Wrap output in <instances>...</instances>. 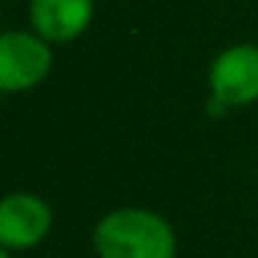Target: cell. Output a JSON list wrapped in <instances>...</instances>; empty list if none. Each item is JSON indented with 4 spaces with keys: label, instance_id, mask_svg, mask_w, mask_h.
<instances>
[{
    "label": "cell",
    "instance_id": "1",
    "mask_svg": "<svg viewBox=\"0 0 258 258\" xmlns=\"http://www.w3.org/2000/svg\"><path fill=\"white\" fill-rule=\"evenodd\" d=\"M97 258H175L178 236L167 217L142 206L103 214L92 230Z\"/></svg>",
    "mask_w": 258,
    "mask_h": 258
},
{
    "label": "cell",
    "instance_id": "2",
    "mask_svg": "<svg viewBox=\"0 0 258 258\" xmlns=\"http://www.w3.org/2000/svg\"><path fill=\"white\" fill-rule=\"evenodd\" d=\"M53 67L50 42L36 31H6L0 36V89L28 92L47 78Z\"/></svg>",
    "mask_w": 258,
    "mask_h": 258
},
{
    "label": "cell",
    "instance_id": "3",
    "mask_svg": "<svg viewBox=\"0 0 258 258\" xmlns=\"http://www.w3.org/2000/svg\"><path fill=\"white\" fill-rule=\"evenodd\" d=\"M53 208L34 191H9L0 200V247L25 252L50 236Z\"/></svg>",
    "mask_w": 258,
    "mask_h": 258
},
{
    "label": "cell",
    "instance_id": "4",
    "mask_svg": "<svg viewBox=\"0 0 258 258\" xmlns=\"http://www.w3.org/2000/svg\"><path fill=\"white\" fill-rule=\"evenodd\" d=\"M211 100L225 108L250 106L258 100V45H230L208 67Z\"/></svg>",
    "mask_w": 258,
    "mask_h": 258
},
{
    "label": "cell",
    "instance_id": "5",
    "mask_svg": "<svg viewBox=\"0 0 258 258\" xmlns=\"http://www.w3.org/2000/svg\"><path fill=\"white\" fill-rule=\"evenodd\" d=\"M95 0H31V25L50 45L73 42L89 28Z\"/></svg>",
    "mask_w": 258,
    "mask_h": 258
},
{
    "label": "cell",
    "instance_id": "6",
    "mask_svg": "<svg viewBox=\"0 0 258 258\" xmlns=\"http://www.w3.org/2000/svg\"><path fill=\"white\" fill-rule=\"evenodd\" d=\"M0 258H14V252H12V250H3V247H0Z\"/></svg>",
    "mask_w": 258,
    "mask_h": 258
},
{
    "label": "cell",
    "instance_id": "7",
    "mask_svg": "<svg viewBox=\"0 0 258 258\" xmlns=\"http://www.w3.org/2000/svg\"><path fill=\"white\" fill-rule=\"evenodd\" d=\"M12 3H14V0H12Z\"/></svg>",
    "mask_w": 258,
    "mask_h": 258
}]
</instances>
